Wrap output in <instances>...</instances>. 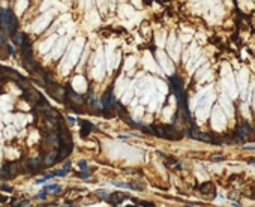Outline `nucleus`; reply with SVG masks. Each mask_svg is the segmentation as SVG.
I'll return each instance as SVG.
<instances>
[{
  "label": "nucleus",
  "instance_id": "1",
  "mask_svg": "<svg viewBox=\"0 0 255 207\" xmlns=\"http://www.w3.org/2000/svg\"><path fill=\"white\" fill-rule=\"evenodd\" d=\"M17 27L18 23L15 15L9 9H0V29H3L9 35H14L17 33Z\"/></svg>",
  "mask_w": 255,
  "mask_h": 207
},
{
  "label": "nucleus",
  "instance_id": "2",
  "mask_svg": "<svg viewBox=\"0 0 255 207\" xmlns=\"http://www.w3.org/2000/svg\"><path fill=\"white\" fill-rule=\"evenodd\" d=\"M45 87H47V92L50 93L51 98L57 99L59 102H63L65 101V89L60 84H57L53 80H48V81H45Z\"/></svg>",
  "mask_w": 255,
  "mask_h": 207
},
{
  "label": "nucleus",
  "instance_id": "3",
  "mask_svg": "<svg viewBox=\"0 0 255 207\" xmlns=\"http://www.w3.org/2000/svg\"><path fill=\"white\" fill-rule=\"evenodd\" d=\"M57 138H59V146H69L72 144V138H71V132L68 131V128L65 126V123L62 120H59L57 125Z\"/></svg>",
  "mask_w": 255,
  "mask_h": 207
},
{
  "label": "nucleus",
  "instance_id": "4",
  "mask_svg": "<svg viewBox=\"0 0 255 207\" xmlns=\"http://www.w3.org/2000/svg\"><path fill=\"white\" fill-rule=\"evenodd\" d=\"M24 68L27 69L29 72L41 75V77H44V74H45V71L41 68V65L33 59V56H24Z\"/></svg>",
  "mask_w": 255,
  "mask_h": 207
},
{
  "label": "nucleus",
  "instance_id": "5",
  "mask_svg": "<svg viewBox=\"0 0 255 207\" xmlns=\"http://www.w3.org/2000/svg\"><path fill=\"white\" fill-rule=\"evenodd\" d=\"M162 129H164V134H165V138H168V140H180L182 138V134L179 131H176V128L173 125H167V126H162Z\"/></svg>",
  "mask_w": 255,
  "mask_h": 207
},
{
  "label": "nucleus",
  "instance_id": "6",
  "mask_svg": "<svg viewBox=\"0 0 255 207\" xmlns=\"http://www.w3.org/2000/svg\"><path fill=\"white\" fill-rule=\"evenodd\" d=\"M72 150H74V144H69V146H59L57 147V156H56V162H59V161H62V159H65V158H68L69 155L72 153Z\"/></svg>",
  "mask_w": 255,
  "mask_h": 207
},
{
  "label": "nucleus",
  "instance_id": "7",
  "mask_svg": "<svg viewBox=\"0 0 255 207\" xmlns=\"http://www.w3.org/2000/svg\"><path fill=\"white\" fill-rule=\"evenodd\" d=\"M0 75H2V77H6V78H11V80H15V81H18V80L21 78V75H20L17 71H14V69H9V68H5V66H0Z\"/></svg>",
  "mask_w": 255,
  "mask_h": 207
},
{
  "label": "nucleus",
  "instance_id": "8",
  "mask_svg": "<svg viewBox=\"0 0 255 207\" xmlns=\"http://www.w3.org/2000/svg\"><path fill=\"white\" fill-rule=\"evenodd\" d=\"M56 156H57V152L56 150H51V152H47L42 158V165L44 167H51L56 164Z\"/></svg>",
  "mask_w": 255,
  "mask_h": 207
},
{
  "label": "nucleus",
  "instance_id": "9",
  "mask_svg": "<svg viewBox=\"0 0 255 207\" xmlns=\"http://www.w3.org/2000/svg\"><path fill=\"white\" fill-rule=\"evenodd\" d=\"M110 198H108V201H110V204L111 206H119L122 201H125L126 198H128V195L126 194H120V192H113V194H110L108 195Z\"/></svg>",
  "mask_w": 255,
  "mask_h": 207
},
{
  "label": "nucleus",
  "instance_id": "10",
  "mask_svg": "<svg viewBox=\"0 0 255 207\" xmlns=\"http://www.w3.org/2000/svg\"><path fill=\"white\" fill-rule=\"evenodd\" d=\"M3 170H5L11 177H14V176H17V174L20 173V165H18V162H8V164H5Z\"/></svg>",
  "mask_w": 255,
  "mask_h": 207
},
{
  "label": "nucleus",
  "instance_id": "11",
  "mask_svg": "<svg viewBox=\"0 0 255 207\" xmlns=\"http://www.w3.org/2000/svg\"><path fill=\"white\" fill-rule=\"evenodd\" d=\"M29 165H30L32 171H41L44 168L42 158H32V159H29Z\"/></svg>",
  "mask_w": 255,
  "mask_h": 207
},
{
  "label": "nucleus",
  "instance_id": "12",
  "mask_svg": "<svg viewBox=\"0 0 255 207\" xmlns=\"http://www.w3.org/2000/svg\"><path fill=\"white\" fill-rule=\"evenodd\" d=\"M80 123H81V131H80V135H81L83 138H86V137L90 134V131L93 129V126H92V123H90V122H86V120H81Z\"/></svg>",
  "mask_w": 255,
  "mask_h": 207
},
{
  "label": "nucleus",
  "instance_id": "13",
  "mask_svg": "<svg viewBox=\"0 0 255 207\" xmlns=\"http://www.w3.org/2000/svg\"><path fill=\"white\" fill-rule=\"evenodd\" d=\"M45 141L50 144V147H59V138H57V134H48L45 137Z\"/></svg>",
  "mask_w": 255,
  "mask_h": 207
},
{
  "label": "nucleus",
  "instance_id": "14",
  "mask_svg": "<svg viewBox=\"0 0 255 207\" xmlns=\"http://www.w3.org/2000/svg\"><path fill=\"white\" fill-rule=\"evenodd\" d=\"M21 51H23V54H24V56H32V44H30V41H29V36L24 39V42H23Z\"/></svg>",
  "mask_w": 255,
  "mask_h": 207
},
{
  "label": "nucleus",
  "instance_id": "15",
  "mask_svg": "<svg viewBox=\"0 0 255 207\" xmlns=\"http://www.w3.org/2000/svg\"><path fill=\"white\" fill-rule=\"evenodd\" d=\"M18 165H20V171H24L27 174H32L33 173L32 168H30V165H29V161L27 159H20L18 161Z\"/></svg>",
  "mask_w": 255,
  "mask_h": 207
},
{
  "label": "nucleus",
  "instance_id": "16",
  "mask_svg": "<svg viewBox=\"0 0 255 207\" xmlns=\"http://www.w3.org/2000/svg\"><path fill=\"white\" fill-rule=\"evenodd\" d=\"M12 36H14V42H15L17 45H20V47H21V45H23V42H24V39L27 38V36H26L24 33H20V32L14 33Z\"/></svg>",
  "mask_w": 255,
  "mask_h": 207
},
{
  "label": "nucleus",
  "instance_id": "17",
  "mask_svg": "<svg viewBox=\"0 0 255 207\" xmlns=\"http://www.w3.org/2000/svg\"><path fill=\"white\" fill-rule=\"evenodd\" d=\"M212 183L210 182H206V183H203V185H200V192H203V194H209V192H210L212 191Z\"/></svg>",
  "mask_w": 255,
  "mask_h": 207
},
{
  "label": "nucleus",
  "instance_id": "18",
  "mask_svg": "<svg viewBox=\"0 0 255 207\" xmlns=\"http://www.w3.org/2000/svg\"><path fill=\"white\" fill-rule=\"evenodd\" d=\"M17 83L21 86V89H23V90H27V89H30V87H32V86H30V83H29V80H26L24 77H21Z\"/></svg>",
  "mask_w": 255,
  "mask_h": 207
},
{
  "label": "nucleus",
  "instance_id": "19",
  "mask_svg": "<svg viewBox=\"0 0 255 207\" xmlns=\"http://www.w3.org/2000/svg\"><path fill=\"white\" fill-rule=\"evenodd\" d=\"M243 129H245L246 134H254V128H252L249 123H245V125H243Z\"/></svg>",
  "mask_w": 255,
  "mask_h": 207
},
{
  "label": "nucleus",
  "instance_id": "20",
  "mask_svg": "<svg viewBox=\"0 0 255 207\" xmlns=\"http://www.w3.org/2000/svg\"><path fill=\"white\" fill-rule=\"evenodd\" d=\"M212 161H215V162H219V161H224V156H222V155H213V156H212Z\"/></svg>",
  "mask_w": 255,
  "mask_h": 207
},
{
  "label": "nucleus",
  "instance_id": "21",
  "mask_svg": "<svg viewBox=\"0 0 255 207\" xmlns=\"http://www.w3.org/2000/svg\"><path fill=\"white\" fill-rule=\"evenodd\" d=\"M5 41H6V35H5L2 30H0V47H2V45L5 44Z\"/></svg>",
  "mask_w": 255,
  "mask_h": 207
},
{
  "label": "nucleus",
  "instance_id": "22",
  "mask_svg": "<svg viewBox=\"0 0 255 207\" xmlns=\"http://www.w3.org/2000/svg\"><path fill=\"white\" fill-rule=\"evenodd\" d=\"M54 176H59V177L62 176V177H63V176H66V170H57V171L54 173Z\"/></svg>",
  "mask_w": 255,
  "mask_h": 207
},
{
  "label": "nucleus",
  "instance_id": "23",
  "mask_svg": "<svg viewBox=\"0 0 255 207\" xmlns=\"http://www.w3.org/2000/svg\"><path fill=\"white\" fill-rule=\"evenodd\" d=\"M78 167H80L81 170H86V168H87V162H86V161H80V162H78Z\"/></svg>",
  "mask_w": 255,
  "mask_h": 207
},
{
  "label": "nucleus",
  "instance_id": "24",
  "mask_svg": "<svg viewBox=\"0 0 255 207\" xmlns=\"http://www.w3.org/2000/svg\"><path fill=\"white\" fill-rule=\"evenodd\" d=\"M57 188H59L57 185H48L47 188H45V191H56Z\"/></svg>",
  "mask_w": 255,
  "mask_h": 207
},
{
  "label": "nucleus",
  "instance_id": "25",
  "mask_svg": "<svg viewBox=\"0 0 255 207\" xmlns=\"http://www.w3.org/2000/svg\"><path fill=\"white\" fill-rule=\"evenodd\" d=\"M77 176H78V177H81V179H89V177H90V174H89V173H78Z\"/></svg>",
  "mask_w": 255,
  "mask_h": 207
},
{
  "label": "nucleus",
  "instance_id": "26",
  "mask_svg": "<svg viewBox=\"0 0 255 207\" xmlns=\"http://www.w3.org/2000/svg\"><path fill=\"white\" fill-rule=\"evenodd\" d=\"M96 195H99L101 198H105V195H108V194H107L105 191H98V192H96Z\"/></svg>",
  "mask_w": 255,
  "mask_h": 207
},
{
  "label": "nucleus",
  "instance_id": "27",
  "mask_svg": "<svg viewBox=\"0 0 255 207\" xmlns=\"http://www.w3.org/2000/svg\"><path fill=\"white\" fill-rule=\"evenodd\" d=\"M245 149H246V150H255V144H246Z\"/></svg>",
  "mask_w": 255,
  "mask_h": 207
},
{
  "label": "nucleus",
  "instance_id": "28",
  "mask_svg": "<svg viewBox=\"0 0 255 207\" xmlns=\"http://www.w3.org/2000/svg\"><path fill=\"white\" fill-rule=\"evenodd\" d=\"M2 189H3L5 192H12V188H11V186H2Z\"/></svg>",
  "mask_w": 255,
  "mask_h": 207
},
{
  "label": "nucleus",
  "instance_id": "29",
  "mask_svg": "<svg viewBox=\"0 0 255 207\" xmlns=\"http://www.w3.org/2000/svg\"><path fill=\"white\" fill-rule=\"evenodd\" d=\"M69 168H71V162L66 161V162H65V170H69Z\"/></svg>",
  "mask_w": 255,
  "mask_h": 207
},
{
  "label": "nucleus",
  "instance_id": "30",
  "mask_svg": "<svg viewBox=\"0 0 255 207\" xmlns=\"http://www.w3.org/2000/svg\"><path fill=\"white\" fill-rule=\"evenodd\" d=\"M38 198H39V200H45V192H41V194L38 195Z\"/></svg>",
  "mask_w": 255,
  "mask_h": 207
},
{
  "label": "nucleus",
  "instance_id": "31",
  "mask_svg": "<svg viewBox=\"0 0 255 207\" xmlns=\"http://www.w3.org/2000/svg\"><path fill=\"white\" fill-rule=\"evenodd\" d=\"M6 201V197H3V195H0V203H5Z\"/></svg>",
  "mask_w": 255,
  "mask_h": 207
},
{
  "label": "nucleus",
  "instance_id": "32",
  "mask_svg": "<svg viewBox=\"0 0 255 207\" xmlns=\"http://www.w3.org/2000/svg\"><path fill=\"white\" fill-rule=\"evenodd\" d=\"M186 207H197V206H191V204H188V206H186Z\"/></svg>",
  "mask_w": 255,
  "mask_h": 207
},
{
  "label": "nucleus",
  "instance_id": "33",
  "mask_svg": "<svg viewBox=\"0 0 255 207\" xmlns=\"http://www.w3.org/2000/svg\"><path fill=\"white\" fill-rule=\"evenodd\" d=\"M126 207H135V206H126Z\"/></svg>",
  "mask_w": 255,
  "mask_h": 207
},
{
  "label": "nucleus",
  "instance_id": "34",
  "mask_svg": "<svg viewBox=\"0 0 255 207\" xmlns=\"http://www.w3.org/2000/svg\"><path fill=\"white\" fill-rule=\"evenodd\" d=\"M39 207H45V206H39Z\"/></svg>",
  "mask_w": 255,
  "mask_h": 207
},
{
  "label": "nucleus",
  "instance_id": "35",
  "mask_svg": "<svg viewBox=\"0 0 255 207\" xmlns=\"http://www.w3.org/2000/svg\"><path fill=\"white\" fill-rule=\"evenodd\" d=\"M0 188H2V185H0Z\"/></svg>",
  "mask_w": 255,
  "mask_h": 207
}]
</instances>
